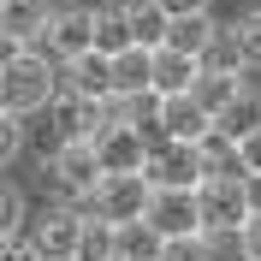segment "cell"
Masks as SVG:
<instances>
[{
	"instance_id": "1",
	"label": "cell",
	"mask_w": 261,
	"mask_h": 261,
	"mask_svg": "<svg viewBox=\"0 0 261 261\" xmlns=\"http://www.w3.org/2000/svg\"><path fill=\"white\" fill-rule=\"evenodd\" d=\"M0 89H6V107H12L18 119H30V113H42V107L60 95V65L36 48V42H24L18 60L0 71Z\"/></svg>"
},
{
	"instance_id": "2",
	"label": "cell",
	"mask_w": 261,
	"mask_h": 261,
	"mask_svg": "<svg viewBox=\"0 0 261 261\" xmlns=\"http://www.w3.org/2000/svg\"><path fill=\"white\" fill-rule=\"evenodd\" d=\"M42 172H48V190L60 196V202L83 208V202L95 196V184H101V154H95V143H60L48 161H42Z\"/></svg>"
},
{
	"instance_id": "3",
	"label": "cell",
	"mask_w": 261,
	"mask_h": 261,
	"mask_svg": "<svg viewBox=\"0 0 261 261\" xmlns=\"http://www.w3.org/2000/svg\"><path fill=\"white\" fill-rule=\"evenodd\" d=\"M36 48L48 54L54 65L77 60L83 48H95V6H48V24L36 36Z\"/></svg>"
},
{
	"instance_id": "4",
	"label": "cell",
	"mask_w": 261,
	"mask_h": 261,
	"mask_svg": "<svg viewBox=\"0 0 261 261\" xmlns=\"http://www.w3.org/2000/svg\"><path fill=\"white\" fill-rule=\"evenodd\" d=\"M148 196H154V184H148V172H101L95 196L83 202L89 214H101V220H137V214L148 208Z\"/></svg>"
},
{
	"instance_id": "5",
	"label": "cell",
	"mask_w": 261,
	"mask_h": 261,
	"mask_svg": "<svg viewBox=\"0 0 261 261\" xmlns=\"http://www.w3.org/2000/svg\"><path fill=\"white\" fill-rule=\"evenodd\" d=\"M148 184H178V190H196L202 184V148L196 143H178V137H154L148 143V161H143Z\"/></svg>"
},
{
	"instance_id": "6",
	"label": "cell",
	"mask_w": 261,
	"mask_h": 261,
	"mask_svg": "<svg viewBox=\"0 0 261 261\" xmlns=\"http://www.w3.org/2000/svg\"><path fill=\"white\" fill-rule=\"evenodd\" d=\"M196 208H202V226H244L249 220V190H244V178H231V172H202Z\"/></svg>"
},
{
	"instance_id": "7",
	"label": "cell",
	"mask_w": 261,
	"mask_h": 261,
	"mask_svg": "<svg viewBox=\"0 0 261 261\" xmlns=\"http://www.w3.org/2000/svg\"><path fill=\"white\" fill-rule=\"evenodd\" d=\"M42 113H48V125H54L60 143H89V137L107 125V101H89V95H77V89H60Z\"/></svg>"
},
{
	"instance_id": "8",
	"label": "cell",
	"mask_w": 261,
	"mask_h": 261,
	"mask_svg": "<svg viewBox=\"0 0 261 261\" xmlns=\"http://www.w3.org/2000/svg\"><path fill=\"white\" fill-rule=\"evenodd\" d=\"M89 143L101 154V172H143V161H148V130L130 125V119H107Z\"/></svg>"
},
{
	"instance_id": "9",
	"label": "cell",
	"mask_w": 261,
	"mask_h": 261,
	"mask_svg": "<svg viewBox=\"0 0 261 261\" xmlns=\"http://www.w3.org/2000/svg\"><path fill=\"white\" fill-rule=\"evenodd\" d=\"M143 220L161 238H184V231H202V208H196V190H178V184H154Z\"/></svg>"
},
{
	"instance_id": "10",
	"label": "cell",
	"mask_w": 261,
	"mask_h": 261,
	"mask_svg": "<svg viewBox=\"0 0 261 261\" xmlns=\"http://www.w3.org/2000/svg\"><path fill=\"white\" fill-rule=\"evenodd\" d=\"M77 226H83V208L54 202L48 214L30 220V244L42 249V261H65V255H77Z\"/></svg>"
},
{
	"instance_id": "11",
	"label": "cell",
	"mask_w": 261,
	"mask_h": 261,
	"mask_svg": "<svg viewBox=\"0 0 261 261\" xmlns=\"http://www.w3.org/2000/svg\"><path fill=\"white\" fill-rule=\"evenodd\" d=\"M60 89H77V95H89V101H107L113 95V54L83 48L77 60H65L60 65Z\"/></svg>"
},
{
	"instance_id": "12",
	"label": "cell",
	"mask_w": 261,
	"mask_h": 261,
	"mask_svg": "<svg viewBox=\"0 0 261 261\" xmlns=\"http://www.w3.org/2000/svg\"><path fill=\"white\" fill-rule=\"evenodd\" d=\"M208 125H214V113H208V107L190 95V89H178V95H161V119H154V130H161V137L196 143V137H202Z\"/></svg>"
},
{
	"instance_id": "13",
	"label": "cell",
	"mask_w": 261,
	"mask_h": 261,
	"mask_svg": "<svg viewBox=\"0 0 261 261\" xmlns=\"http://www.w3.org/2000/svg\"><path fill=\"white\" fill-rule=\"evenodd\" d=\"M196 71H202V60H196V54H178V48H154V95H178V89H190L196 83Z\"/></svg>"
},
{
	"instance_id": "14",
	"label": "cell",
	"mask_w": 261,
	"mask_h": 261,
	"mask_svg": "<svg viewBox=\"0 0 261 261\" xmlns=\"http://www.w3.org/2000/svg\"><path fill=\"white\" fill-rule=\"evenodd\" d=\"M154 48H143V42H130V48L113 54V95H137V89H154Z\"/></svg>"
},
{
	"instance_id": "15",
	"label": "cell",
	"mask_w": 261,
	"mask_h": 261,
	"mask_svg": "<svg viewBox=\"0 0 261 261\" xmlns=\"http://www.w3.org/2000/svg\"><path fill=\"white\" fill-rule=\"evenodd\" d=\"M161 244H166V238L148 226L143 214H137V220H119V226H113V249H119V261H154V255H161Z\"/></svg>"
},
{
	"instance_id": "16",
	"label": "cell",
	"mask_w": 261,
	"mask_h": 261,
	"mask_svg": "<svg viewBox=\"0 0 261 261\" xmlns=\"http://www.w3.org/2000/svg\"><path fill=\"white\" fill-rule=\"evenodd\" d=\"M238 89H244V71H208V65H202V71H196V83H190V95L202 101L214 119L231 107V95H238Z\"/></svg>"
},
{
	"instance_id": "17",
	"label": "cell",
	"mask_w": 261,
	"mask_h": 261,
	"mask_svg": "<svg viewBox=\"0 0 261 261\" xmlns=\"http://www.w3.org/2000/svg\"><path fill=\"white\" fill-rule=\"evenodd\" d=\"M214 30H220V24H214L208 6H202V12H178L172 24H166V48H178V54H202Z\"/></svg>"
},
{
	"instance_id": "18",
	"label": "cell",
	"mask_w": 261,
	"mask_h": 261,
	"mask_svg": "<svg viewBox=\"0 0 261 261\" xmlns=\"http://www.w3.org/2000/svg\"><path fill=\"white\" fill-rule=\"evenodd\" d=\"M48 24V0H0V30L18 42H36Z\"/></svg>"
},
{
	"instance_id": "19",
	"label": "cell",
	"mask_w": 261,
	"mask_h": 261,
	"mask_svg": "<svg viewBox=\"0 0 261 261\" xmlns=\"http://www.w3.org/2000/svg\"><path fill=\"white\" fill-rule=\"evenodd\" d=\"M214 125L226 130V137H249V130H261V83H244L238 95H231V107Z\"/></svg>"
},
{
	"instance_id": "20",
	"label": "cell",
	"mask_w": 261,
	"mask_h": 261,
	"mask_svg": "<svg viewBox=\"0 0 261 261\" xmlns=\"http://www.w3.org/2000/svg\"><path fill=\"white\" fill-rule=\"evenodd\" d=\"M125 18H130V42H143V48H161L166 24H172L161 0H125Z\"/></svg>"
},
{
	"instance_id": "21",
	"label": "cell",
	"mask_w": 261,
	"mask_h": 261,
	"mask_svg": "<svg viewBox=\"0 0 261 261\" xmlns=\"http://www.w3.org/2000/svg\"><path fill=\"white\" fill-rule=\"evenodd\" d=\"M77 261H119V249H113V220H101V214L83 208V226H77Z\"/></svg>"
},
{
	"instance_id": "22",
	"label": "cell",
	"mask_w": 261,
	"mask_h": 261,
	"mask_svg": "<svg viewBox=\"0 0 261 261\" xmlns=\"http://www.w3.org/2000/svg\"><path fill=\"white\" fill-rule=\"evenodd\" d=\"M95 48H101V54L130 48V18H125V0H119V6H95Z\"/></svg>"
},
{
	"instance_id": "23",
	"label": "cell",
	"mask_w": 261,
	"mask_h": 261,
	"mask_svg": "<svg viewBox=\"0 0 261 261\" xmlns=\"http://www.w3.org/2000/svg\"><path fill=\"white\" fill-rule=\"evenodd\" d=\"M202 249H208V261H249L244 226H202Z\"/></svg>"
},
{
	"instance_id": "24",
	"label": "cell",
	"mask_w": 261,
	"mask_h": 261,
	"mask_svg": "<svg viewBox=\"0 0 261 261\" xmlns=\"http://www.w3.org/2000/svg\"><path fill=\"white\" fill-rule=\"evenodd\" d=\"M196 60L208 65V71H244V54H238V42H231V24H226V30H214L208 48L196 54Z\"/></svg>"
},
{
	"instance_id": "25",
	"label": "cell",
	"mask_w": 261,
	"mask_h": 261,
	"mask_svg": "<svg viewBox=\"0 0 261 261\" xmlns=\"http://www.w3.org/2000/svg\"><path fill=\"white\" fill-rule=\"evenodd\" d=\"M231 42L244 54V71H261V12H244L231 24Z\"/></svg>"
},
{
	"instance_id": "26",
	"label": "cell",
	"mask_w": 261,
	"mask_h": 261,
	"mask_svg": "<svg viewBox=\"0 0 261 261\" xmlns=\"http://www.w3.org/2000/svg\"><path fill=\"white\" fill-rule=\"evenodd\" d=\"M12 231H24V190L0 178V238H12Z\"/></svg>"
},
{
	"instance_id": "27",
	"label": "cell",
	"mask_w": 261,
	"mask_h": 261,
	"mask_svg": "<svg viewBox=\"0 0 261 261\" xmlns=\"http://www.w3.org/2000/svg\"><path fill=\"white\" fill-rule=\"evenodd\" d=\"M18 154H24V119L6 107V113H0V166H12Z\"/></svg>"
},
{
	"instance_id": "28",
	"label": "cell",
	"mask_w": 261,
	"mask_h": 261,
	"mask_svg": "<svg viewBox=\"0 0 261 261\" xmlns=\"http://www.w3.org/2000/svg\"><path fill=\"white\" fill-rule=\"evenodd\" d=\"M154 261H208V249H202V231H184V238H166Z\"/></svg>"
},
{
	"instance_id": "29",
	"label": "cell",
	"mask_w": 261,
	"mask_h": 261,
	"mask_svg": "<svg viewBox=\"0 0 261 261\" xmlns=\"http://www.w3.org/2000/svg\"><path fill=\"white\" fill-rule=\"evenodd\" d=\"M0 261H42V249H36L24 231H12V238H0Z\"/></svg>"
},
{
	"instance_id": "30",
	"label": "cell",
	"mask_w": 261,
	"mask_h": 261,
	"mask_svg": "<svg viewBox=\"0 0 261 261\" xmlns=\"http://www.w3.org/2000/svg\"><path fill=\"white\" fill-rule=\"evenodd\" d=\"M238 161H244V172H261V130L238 137Z\"/></svg>"
},
{
	"instance_id": "31",
	"label": "cell",
	"mask_w": 261,
	"mask_h": 261,
	"mask_svg": "<svg viewBox=\"0 0 261 261\" xmlns=\"http://www.w3.org/2000/svg\"><path fill=\"white\" fill-rule=\"evenodd\" d=\"M244 249H249V261H261V214L244 220Z\"/></svg>"
},
{
	"instance_id": "32",
	"label": "cell",
	"mask_w": 261,
	"mask_h": 261,
	"mask_svg": "<svg viewBox=\"0 0 261 261\" xmlns=\"http://www.w3.org/2000/svg\"><path fill=\"white\" fill-rule=\"evenodd\" d=\"M166 18H178V12H202V6H214V0H161Z\"/></svg>"
},
{
	"instance_id": "33",
	"label": "cell",
	"mask_w": 261,
	"mask_h": 261,
	"mask_svg": "<svg viewBox=\"0 0 261 261\" xmlns=\"http://www.w3.org/2000/svg\"><path fill=\"white\" fill-rule=\"evenodd\" d=\"M18 48H24V42H18V36H6V30H0V71H6V65L18 60Z\"/></svg>"
},
{
	"instance_id": "34",
	"label": "cell",
	"mask_w": 261,
	"mask_h": 261,
	"mask_svg": "<svg viewBox=\"0 0 261 261\" xmlns=\"http://www.w3.org/2000/svg\"><path fill=\"white\" fill-rule=\"evenodd\" d=\"M244 190H249V214H261V172H244Z\"/></svg>"
},
{
	"instance_id": "35",
	"label": "cell",
	"mask_w": 261,
	"mask_h": 261,
	"mask_svg": "<svg viewBox=\"0 0 261 261\" xmlns=\"http://www.w3.org/2000/svg\"><path fill=\"white\" fill-rule=\"evenodd\" d=\"M244 12H261V0H244Z\"/></svg>"
}]
</instances>
